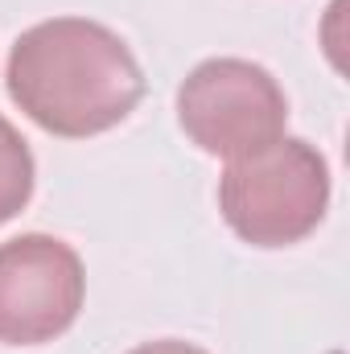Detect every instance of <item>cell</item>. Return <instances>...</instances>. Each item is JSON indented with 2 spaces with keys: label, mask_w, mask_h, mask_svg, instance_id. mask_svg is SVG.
Returning a JSON list of instances; mask_svg holds the SVG:
<instances>
[{
  "label": "cell",
  "mask_w": 350,
  "mask_h": 354,
  "mask_svg": "<svg viewBox=\"0 0 350 354\" xmlns=\"http://www.w3.org/2000/svg\"><path fill=\"white\" fill-rule=\"evenodd\" d=\"M128 354H206L202 346H194V342H177V338H161V342H145V346H136V351Z\"/></svg>",
  "instance_id": "8992f818"
},
{
  "label": "cell",
  "mask_w": 350,
  "mask_h": 354,
  "mask_svg": "<svg viewBox=\"0 0 350 354\" xmlns=\"http://www.w3.org/2000/svg\"><path fill=\"white\" fill-rule=\"evenodd\" d=\"M33 181H37V169H33V153L25 136L0 115V223L17 218L29 206Z\"/></svg>",
  "instance_id": "5b68a950"
},
{
  "label": "cell",
  "mask_w": 350,
  "mask_h": 354,
  "mask_svg": "<svg viewBox=\"0 0 350 354\" xmlns=\"http://www.w3.org/2000/svg\"><path fill=\"white\" fill-rule=\"evenodd\" d=\"M330 206V165L297 136L235 157L219 177V210L252 248H288L317 231Z\"/></svg>",
  "instance_id": "7a4b0ae2"
},
{
  "label": "cell",
  "mask_w": 350,
  "mask_h": 354,
  "mask_svg": "<svg viewBox=\"0 0 350 354\" xmlns=\"http://www.w3.org/2000/svg\"><path fill=\"white\" fill-rule=\"evenodd\" d=\"M8 99L50 136L87 140L124 124L145 99V75L120 33L87 17L25 29L8 54Z\"/></svg>",
  "instance_id": "6da1fadb"
},
{
  "label": "cell",
  "mask_w": 350,
  "mask_h": 354,
  "mask_svg": "<svg viewBox=\"0 0 350 354\" xmlns=\"http://www.w3.org/2000/svg\"><path fill=\"white\" fill-rule=\"evenodd\" d=\"M87 272L71 243L29 231L0 243V342L42 346L62 338L83 309Z\"/></svg>",
  "instance_id": "277c9868"
},
{
  "label": "cell",
  "mask_w": 350,
  "mask_h": 354,
  "mask_svg": "<svg viewBox=\"0 0 350 354\" xmlns=\"http://www.w3.org/2000/svg\"><path fill=\"white\" fill-rule=\"evenodd\" d=\"M177 124L202 153L235 161L284 136L288 99L260 62L206 58L177 87Z\"/></svg>",
  "instance_id": "3957f363"
}]
</instances>
